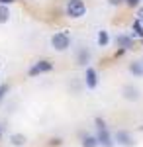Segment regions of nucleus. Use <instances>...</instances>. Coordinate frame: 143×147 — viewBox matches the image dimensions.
Instances as JSON below:
<instances>
[{"label":"nucleus","mask_w":143,"mask_h":147,"mask_svg":"<svg viewBox=\"0 0 143 147\" xmlns=\"http://www.w3.org/2000/svg\"><path fill=\"white\" fill-rule=\"evenodd\" d=\"M125 4L132 6V8H135V6H139V0H125Z\"/></svg>","instance_id":"a211bd4d"},{"label":"nucleus","mask_w":143,"mask_h":147,"mask_svg":"<svg viewBox=\"0 0 143 147\" xmlns=\"http://www.w3.org/2000/svg\"><path fill=\"white\" fill-rule=\"evenodd\" d=\"M110 2H112V4H120L121 0H110Z\"/></svg>","instance_id":"4be33fe9"},{"label":"nucleus","mask_w":143,"mask_h":147,"mask_svg":"<svg viewBox=\"0 0 143 147\" xmlns=\"http://www.w3.org/2000/svg\"><path fill=\"white\" fill-rule=\"evenodd\" d=\"M51 47L55 49L57 53H63L71 47V37L67 32H57V34L51 35Z\"/></svg>","instance_id":"f257e3e1"},{"label":"nucleus","mask_w":143,"mask_h":147,"mask_svg":"<svg viewBox=\"0 0 143 147\" xmlns=\"http://www.w3.org/2000/svg\"><path fill=\"white\" fill-rule=\"evenodd\" d=\"M96 139H98V147H114V139H112L108 127L106 129H96Z\"/></svg>","instance_id":"423d86ee"},{"label":"nucleus","mask_w":143,"mask_h":147,"mask_svg":"<svg viewBox=\"0 0 143 147\" xmlns=\"http://www.w3.org/2000/svg\"><path fill=\"white\" fill-rule=\"evenodd\" d=\"M8 92V84H4V86H0V100L4 98V94Z\"/></svg>","instance_id":"6ab92c4d"},{"label":"nucleus","mask_w":143,"mask_h":147,"mask_svg":"<svg viewBox=\"0 0 143 147\" xmlns=\"http://www.w3.org/2000/svg\"><path fill=\"white\" fill-rule=\"evenodd\" d=\"M84 82H86V88L88 90H94L96 86H98V73H96V69L92 67H86V73H84Z\"/></svg>","instance_id":"39448f33"},{"label":"nucleus","mask_w":143,"mask_h":147,"mask_svg":"<svg viewBox=\"0 0 143 147\" xmlns=\"http://www.w3.org/2000/svg\"><path fill=\"white\" fill-rule=\"evenodd\" d=\"M132 37H137V39H143V24L141 22H133L132 26Z\"/></svg>","instance_id":"f8f14e48"},{"label":"nucleus","mask_w":143,"mask_h":147,"mask_svg":"<svg viewBox=\"0 0 143 147\" xmlns=\"http://www.w3.org/2000/svg\"><path fill=\"white\" fill-rule=\"evenodd\" d=\"M10 141H12V145H18V147H22L26 145V136L24 134H14V136H10Z\"/></svg>","instance_id":"4468645a"},{"label":"nucleus","mask_w":143,"mask_h":147,"mask_svg":"<svg viewBox=\"0 0 143 147\" xmlns=\"http://www.w3.org/2000/svg\"><path fill=\"white\" fill-rule=\"evenodd\" d=\"M116 45L120 49H133L135 47V37H132V34H120L116 37Z\"/></svg>","instance_id":"0eeeda50"},{"label":"nucleus","mask_w":143,"mask_h":147,"mask_svg":"<svg viewBox=\"0 0 143 147\" xmlns=\"http://www.w3.org/2000/svg\"><path fill=\"white\" fill-rule=\"evenodd\" d=\"M53 69V63L51 61H37V63H33V67H30V71H28V75L30 77H37V75H43V73H47V71H51Z\"/></svg>","instance_id":"20e7f679"},{"label":"nucleus","mask_w":143,"mask_h":147,"mask_svg":"<svg viewBox=\"0 0 143 147\" xmlns=\"http://www.w3.org/2000/svg\"><path fill=\"white\" fill-rule=\"evenodd\" d=\"M141 45H143V39H141Z\"/></svg>","instance_id":"b1692460"},{"label":"nucleus","mask_w":143,"mask_h":147,"mask_svg":"<svg viewBox=\"0 0 143 147\" xmlns=\"http://www.w3.org/2000/svg\"><path fill=\"white\" fill-rule=\"evenodd\" d=\"M12 2H16V0H0V4H2V6H10Z\"/></svg>","instance_id":"aec40b11"},{"label":"nucleus","mask_w":143,"mask_h":147,"mask_svg":"<svg viewBox=\"0 0 143 147\" xmlns=\"http://www.w3.org/2000/svg\"><path fill=\"white\" fill-rule=\"evenodd\" d=\"M123 98H125V100H132V102L139 100V90H137L135 86H132V84H127V86L123 88Z\"/></svg>","instance_id":"1a4fd4ad"},{"label":"nucleus","mask_w":143,"mask_h":147,"mask_svg":"<svg viewBox=\"0 0 143 147\" xmlns=\"http://www.w3.org/2000/svg\"><path fill=\"white\" fill-rule=\"evenodd\" d=\"M10 20V10H8V6H2L0 4V24H6Z\"/></svg>","instance_id":"2eb2a0df"},{"label":"nucleus","mask_w":143,"mask_h":147,"mask_svg":"<svg viewBox=\"0 0 143 147\" xmlns=\"http://www.w3.org/2000/svg\"><path fill=\"white\" fill-rule=\"evenodd\" d=\"M80 145L82 147H98V139H96V136H92V134L82 131L80 134Z\"/></svg>","instance_id":"6e6552de"},{"label":"nucleus","mask_w":143,"mask_h":147,"mask_svg":"<svg viewBox=\"0 0 143 147\" xmlns=\"http://www.w3.org/2000/svg\"><path fill=\"white\" fill-rule=\"evenodd\" d=\"M77 61H78V65H82V67H86L88 63H90V51H88L86 47H82L77 53Z\"/></svg>","instance_id":"9d476101"},{"label":"nucleus","mask_w":143,"mask_h":147,"mask_svg":"<svg viewBox=\"0 0 143 147\" xmlns=\"http://www.w3.org/2000/svg\"><path fill=\"white\" fill-rule=\"evenodd\" d=\"M114 143H118L120 147H135V139L130 131H125V129H120V131H116V136H114Z\"/></svg>","instance_id":"7ed1b4c3"},{"label":"nucleus","mask_w":143,"mask_h":147,"mask_svg":"<svg viewBox=\"0 0 143 147\" xmlns=\"http://www.w3.org/2000/svg\"><path fill=\"white\" fill-rule=\"evenodd\" d=\"M0 137H2V127H0Z\"/></svg>","instance_id":"5701e85b"},{"label":"nucleus","mask_w":143,"mask_h":147,"mask_svg":"<svg viewBox=\"0 0 143 147\" xmlns=\"http://www.w3.org/2000/svg\"><path fill=\"white\" fill-rule=\"evenodd\" d=\"M94 125H96V129H106V127H108L104 118H96V120H94Z\"/></svg>","instance_id":"dca6fc26"},{"label":"nucleus","mask_w":143,"mask_h":147,"mask_svg":"<svg viewBox=\"0 0 143 147\" xmlns=\"http://www.w3.org/2000/svg\"><path fill=\"white\" fill-rule=\"evenodd\" d=\"M141 63H143V61H141Z\"/></svg>","instance_id":"393cba45"},{"label":"nucleus","mask_w":143,"mask_h":147,"mask_svg":"<svg viewBox=\"0 0 143 147\" xmlns=\"http://www.w3.org/2000/svg\"><path fill=\"white\" fill-rule=\"evenodd\" d=\"M125 51H127V49H118V51H116V57H121Z\"/></svg>","instance_id":"412c9836"},{"label":"nucleus","mask_w":143,"mask_h":147,"mask_svg":"<svg viewBox=\"0 0 143 147\" xmlns=\"http://www.w3.org/2000/svg\"><path fill=\"white\" fill-rule=\"evenodd\" d=\"M96 43H98V47H106L110 43V34H108L106 30H100L98 32V41H96Z\"/></svg>","instance_id":"ddd939ff"},{"label":"nucleus","mask_w":143,"mask_h":147,"mask_svg":"<svg viewBox=\"0 0 143 147\" xmlns=\"http://www.w3.org/2000/svg\"><path fill=\"white\" fill-rule=\"evenodd\" d=\"M130 73L133 77H143V63L141 61H133L130 63Z\"/></svg>","instance_id":"9b49d317"},{"label":"nucleus","mask_w":143,"mask_h":147,"mask_svg":"<svg viewBox=\"0 0 143 147\" xmlns=\"http://www.w3.org/2000/svg\"><path fill=\"white\" fill-rule=\"evenodd\" d=\"M65 10L69 18L77 20V18H82L86 14V4H84V0H69Z\"/></svg>","instance_id":"f03ea898"},{"label":"nucleus","mask_w":143,"mask_h":147,"mask_svg":"<svg viewBox=\"0 0 143 147\" xmlns=\"http://www.w3.org/2000/svg\"><path fill=\"white\" fill-rule=\"evenodd\" d=\"M135 20L143 24V6H139V10H137V18H135Z\"/></svg>","instance_id":"f3484780"}]
</instances>
